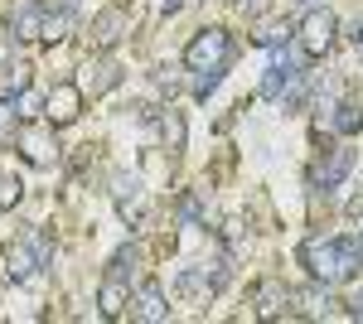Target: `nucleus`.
Instances as JSON below:
<instances>
[{"mask_svg": "<svg viewBox=\"0 0 363 324\" xmlns=\"http://www.w3.org/2000/svg\"><path fill=\"white\" fill-rule=\"evenodd\" d=\"M174 291H179V296H203L208 281H203V271H199V267H184L179 276H174Z\"/></svg>", "mask_w": 363, "mask_h": 324, "instance_id": "nucleus-23", "label": "nucleus"}, {"mask_svg": "<svg viewBox=\"0 0 363 324\" xmlns=\"http://www.w3.org/2000/svg\"><path fill=\"white\" fill-rule=\"evenodd\" d=\"M44 102H49L44 92H34V87H25V92L15 97V116H20V121H39V116H44Z\"/></svg>", "mask_w": 363, "mask_h": 324, "instance_id": "nucleus-20", "label": "nucleus"}, {"mask_svg": "<svg viewBox=\"0 0 363 324\" xmlns=\"http://www.w3.org/2000/svg\"><path fill=\"white\" fill-rule=\"evenodd\" d=\"M349 169H354V150H344V145H335L325 160L310 169V189H325V194H335L344 179H349Z\"/></svg>", "mask_w": 363, "mask_h": 324, "instance_id": "nucleus-7", "label": "nucleus"}, {"mask_svg": "<svg viewBox=\"0 0 363 324\" xmlns=\"http://www.w3.org/2000/svg\"><path fill=\"white\" fill-rule=\"evenodd\" d=\"M160 140H165V150H184V116L174 107L160 116Z\"/></svg>", "mask_w": 363, "mask_h": 324, "instance_id": "nucleus-19", "label": "nucleus"}, {"mask_svg": "<svg viewBox=\"0 0 363 324\" xmlns=\"http://www.w3.org/2000/svg\"><path fill=\"white\" fill-rule=\"evenodd\" d=\"M10 34L25 44V39H39L44 34V0H25L15 15H10Z\"/></svg>", "mask_w": 363, "mask_h": 324, "instance_id": "nucleus-13", "label": "nucleus"}, {"mask_svg": "<svg viewBox=\"0 0 363 324\" xmlns=\"http://www.w3.org/2000/svg\"><path fill=\"white\" fill-rule=\"evenodd\" d=\"M15 44H20L15 34H0V68H5V63H15Z\"/></svg>", "mask_w": 363, "mask_h": 324, "instance_id": "nucleus-30", "label": "nucleus"}, {"mask_svg": "<svg viewBox=\"0 0 363 324\" xmlns=\"http://www.w3.org/2000/svg\"><path fill=\"white\" fill-rule=\"evenodd\" d=\"M203 218H208V213H203V199H199V194L189 189L184 199H179V223H184V228H199Z\"/></svg>", "mask_w": 363, "mask_h": 324, "instance_id": "nucleus-24", "label": "nucleus"}, {"mask_svg": "<svg viewBox=\"0 0 363 324\" xmlns=\"http://www.w3.org/2000/svg\"><path fill=\"white\" fill-rule=\"evenodd\" d=\"M306 49H291V44H281L272 49V63H267V78H262V97L267 102H286L291 92H301L306 87Z\"/></svg>", "mask_w": 363, "mask_h": 324, "instance_id": "nucleus-2", "label": "nucleus"}, {"mask_svg": "<svg viewBox=\"0 0 363 324\" xmlns=\"http://www.w3.org/2000/svg\"><path fill=\"white\" fill-rule=\"evenodd\" d=\"M136 262H140V252H136L131 242H126V247H116V252H112V262H107V276H126V271L136 267Z\"/></svg>", "mask_w": 363, "mask_h": 324, "instance_id": "nucleus-26", "label": "nucleus"}, {"mask_svg": "<svg viewBox=\"0 0 363 324\" xmlns=\"http://www.w3.org/2000/svg\"><path fill=\"white\" fill-rule=\"evenodd\" d=\"M92 73H97V78H92V92H112L116 82H121V68H116V63H97Z\"/></svg>", "mask_w": 363, "mask_h": 324, "instance_id": "nucleus-28", "label": "nucleus"}, {"mask_svg": "<svg viewBox=\"0 0 363 324\" xmlns=\"http://www.w3.org/2000/svg\"><path fill=\"white\" fill-rule=\"evenodd\" d=\"M291 5H301V10H315V5H320V0H291Z\"/></svg>", "mask_w": 363, "mask_h": 324, "instance_id": "nucleus-35", "label": "nucleus"}, {"mask_svg": "<svg viewBox=\"0 0 363 324\" xmlns=\"http://www.w3.org/2000/svg\"><path fill=\"white\" fill-rule=\"evenodd\" d=\"M25 87H29V68L25 63H5V68H0V97H5V102H15Z\"/></svg>", "mask_w": 363, "mask_h": 324, "instance_id": "nucleus-17", "label": "nucleus"}, {"mask_svg": "<svg viewBox=\"0 0 363 324\" xmlns=\"http://www.w3.org/2000/svg\"><path fill=\"white\" fill-rule=\"evenodd\" d=\"M223 247H228V252L242 247V218H228V223H223Z\"/></svg>", "mask_w": 363, "mask_h": 324, "instance_id": "nucleus-29", "label": "nucleus"}, {"mask_svg": "<svg viewBox=\"0 0 363 324\" xmlns=\"http://www.w3.org/2000/svg\"><path fill=\"white\" fill-rule=\"evenodd\" d=\"M10 121H20V116H15V102H5V97H0V131H5Z\"/></svg>", "mask_w": 363, "mask_h": 324, "instance_id": "nucleus-33", "label": "nucleus"}, {"mask_svg": "<svg viewBox=\"0 0 363 324\" xmlns=\"http://www.w3.org/2000/svg\"><path fill=\"white\" fill-rule=\"evenodd\" d=\"M15 145H20V150H25V160L29 164H54V140H49V121H44V126H34V121H25V126H20V135H15Z\"/></svg>", "mask_w": 363, "mask_h": 324, "instance_id": "nucleus-10", "label": "nucleus"}, {"mask_svg": "<svg viewBox=\"0 0 363 324\" xmlns=\"http://www.w3.org/2000/svg\"><path fill=\"white\" fill-rule=\"evenodd\" d=\"M179 10H184V0H155V15H179Z\"/></svg>", "mask_w": 363, "mask_h": 324, "instance_id": "nucleus-31", "label": "nucleus"}, {"mask_svg": "<svg viewBox=\"0 0 363 324\" xmlns=\"http://www.w3.org/2000/svg\"><path fill=\"white\" fill-rule=\"evenodd\" d=\"M335 34H339V20H335V10H325V5H315V10H306V20L296 25V44L306 49L310 58H320V54H330V44H335Z\"/></svg>", "mask_w": 363, "mask_h": 324, "instance_id": "nucleus-5", "label": "nucleus"}, {"mask_svg": "<svg viewBox=\"0 0 363 324\" xmlns=\"http://www.w3.org/2000/svg\"><path fill=\"white\" fill-rule=\"evenodd\" d=\"M349 39H354V49H359V54H363V15H359V20H354V25H349Z\"/></svg>", "mask_w": 363, "mask_h": 324, "instance_id": "nucleus-34", "label": "nucleus"}, {"mask_svg": "<svg viewBox=\"0 0 363 324\" xmlns=\"http://www.w3.org/2000/svg\"><path fill=\"white\" fill-rule=\"evenodd\" d=\"M257 315H262V320L291 315V286H281V281H262V286H257Z\"/></svg>", "mask_w": 363, "mask_h": 324, "instance_id": "nucleus-12", "label": "nucleus"}, {"mask_svg": "<svg viewBox=\"0 0 363 324\" xmlns=\"http://www.w3.org/2000/svg\"><path fill=\"white\" fill-rule=\"evenodd\" d=\"M131 320H140V324H165L169 320V305H165L160 281H140L136 286V296H131Z\"/></svg>", "mask_w": 363, "mask_h": 324, "instance_id": "nucleus-9", "label": "nucleus"}, {"mask_svg": "<svg viewBox=\"0 0 363 324\" xmlns=\"http://www.w3.org/2000/svg\"><path fill=\"white\" fill-rule=\"evenodd\" d=\"M291 305H296L291 315H310V320H315V315H330L335 296H330L325 281H315V286H306V291H291Z\"/></svg>", "mask_w": 363, "mask_h": 324, "instance_id": "nucleus-14", "label": "nucleus"}, {"mask_svg": "<svg viewBox=\"0 0 363 324\" xmlns=\"http://www.w3.org/2000/svg\"><path fill=\"white\" fill-rule=\"evenodd\" d=\"M126 305H131V286H126V276H107L102 291H97V310H102V320H121Z\"/></svg>", "mask_w": 363, "mask_h": 324, "instance_id": "nucleus-11", "label": "nucleus"}, {"mask_svg": "<svg viewBox=\"0 0 363 324\" xmlns=\"http://www.w3.org/2000/svg\"><path fill=\"white\" fill-rule=\"evenodd\" d=\"M223 73H228V68H203V73H194V87H189V92H194V102H208V97L218 92Z\"/></svg>", "mask_w": 363, "mask_h": 324, "instance_id": "nucleus-21", "label": "nucleus"}, {"mask_svg": "<svg viewBox=\"0 0 363 324\" xmlns=\"http://www.w3.org/2000/svg\"><path fill=\"white\" fill-rule=\"evenodd\" d=\"M112 203L126 228H140L145 223V179L136 169H116L112 174Z\"/></svg>", "mask_w": 363, "mask_h": 324, "instance_id": "nucleus-4", "label": "nucleus"}, {"mask_svg": "<svg viewBox=\"0 0 363 324\" xmlns=\"http://www.w3.org/2000/svg\"><path fill=\"white\" fill-rule=\"evenodd\" d=\"M83 116V87L78 82H54L49 102H44V121L49 126H73Z\"/></svg>", "mask_w": 363, "mask_h": 324, "instance_id": "nucleus-6", "label": "nucleus"}, {"mask_svg": "<svg viewBox=\"0 0 363 324\" xmlns=\"http://www.w3.org/2000/svg\"><path fill=\"white\" fill-rule=\"evenodd\" d=\"M233 34L218 25L199 29L194 39H189V49H184V68H194V73H203V68H228L233 63Z\"/></svg>", "mask_w": 363, "mask_h": 324, "instance_id": "nucleus-3", "label": "nucleus"}, {"mask_svg": "<svg viewBox=\"0 0 363 324\" xmlns=\"http://www.w3.org/2000/svg\"><path fill=\"white\" fill-rule=\"evenodd\" d=\"M121 29H126V20H121V10H102V15L92 20V44H97V49H116Z\"/></svg>", "mask_w": 363, "mask_h": 324, "instance_id": "nucleus-15", "label": "nucleus"}, {"mask_svg": "<svg viewBox=\"0 0 363 324\" xmlns=\"http://www.w3.org/2000/svg\"><path fill=\"white\" fill-rule=\"evenodd\" d=\"M349 320H363V286L349 296Z\"/></svg>", "mask_w": 363, "mask_h": 324, "instance_id": "nucleus-32", "label": "nucleus"}, {"mask_svg": "<svg viewBox=\"0 0 363 324\" xmlns=\"http://www.w3.org/2000/svg\"><path fill=\"white\" fill-rule=\"evenodd\" d=\"M20 199H25V184H20L15 174H0V213H10Z\"/></svg>", "mask_w": 363, "mask_h": 324, "instance_id": "nucleus-25", "label": "nucleus"}, {"mask_svg": "<svg viewBox=\"0 0 363 324\" xmlns=\"http://www.w3.org/2000/svg\"><path fill=\"white\" fill-rule=\"evenodd\" d=\"M179 87H184V78H179V63H160V68H155V92H160V97H174Z\"/></svg>", "mask_w": 363, "mask_h": 324, "instance_id": "nucleus-22", "label": "nucleus"}, {"mask_svg": "<svg viewBox=\"0 0 363 324\" xmlns=\"http://www.w3.org/2000/svg\"><path fill=\"white\" fill-rule=\"evenodd\" d=\"M330 126H335L339 135H359V131H363V102L344 97V102L335 107V116H330Z\"/></svg>", "mask_w": 363, "mask_h": 324, "instance_id": "nucleus-16", "label": "nucleus"}, {"mask_svg": "<svg viewBox=\"0 0 363 324\" xmlns=\"http://www.w3.org/2000/svg\"><path fill=\"white\" fill-rule=\"evenodd\" d=\"M291 34H296L291 25H267L257 34V44H262V49H281V44H291Z\"/></svg>", "mask_w": 363, "mask_h": 324, "instance_id": "nucleus-27", "label": "nucleus"}, {"mask_svg": "<svg viewBox=\"0 0 363 324\" xmlns=\"http://www.w3.org/2000/svg\"><path fill=\"white\" fill-rule=\"evenodd\" d=\"M199 271H203V281H208V296H218L228 281H233V267H228V257H208V262H203Z\"/></svg>", "mask_w": 363, "mask_h": 324, "instance_id": "nucleus-18", "label": "nucleus"}, {"mask_svg": "<svg viewBox=\"0 0 363 324\" xmlns=\"http://www.w3.org/2000/svg\"><path fill=\"white\" fill-rule=\"evenodd\" d=\"M301 267L310 271V281H325V286L354 281L363 267V242L359 238H310L301 247Z\"/></svg>", "mask_w": 363, "mask_h": 324, "instance_id": "nucleus-1", "label": "nucleus"}, {"mask_svg": "<svg viewBox=\"0 0 363 324\" xmlns=\"http://www.w3.org/2000/svg\"><path fill=\"white\" fill-rule=\"evenodd\" d=\"M39 271H44V257H39L29 242H10L5 247V276H10L15 286H34Z\"/></svg>", "mask_w": 363, "mask_h": 324, "instance_id": "nucleus-8", "label": "nucleus"}]
</instances>
